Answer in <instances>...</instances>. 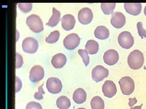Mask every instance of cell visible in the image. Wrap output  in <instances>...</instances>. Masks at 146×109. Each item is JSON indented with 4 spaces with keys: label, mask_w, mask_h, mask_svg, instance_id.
Wrapping results in <instances>:
<instances>
[{
    "label": "cell",
    "mask_w": 146,
    "mask_h": 109,
    "mask_svg": "<svg viewBox=\"0 0 146 109\" xmlns=\"http://www.w3.org/2000/svg\"><path fill=\"white\" fill-rule=\"evenodd\" d=\"M44 76V68L41 66L36 65L33 67L29 73L30 81L32 83H36L43 79Z\"/></svg>",
    "instance_id": "9c48e42d"
},
{
    "label": "cell",
    "mask_w": 146,
    "mask_h": 109,
    "mask_svg": "<svg viewBox=\"0 0 146 109\" xmlns=\"http://www.w3.org/2000/svg\"><path fill=\"white\" fill-rule=\"evenodd\" d=\"M129 105L130 107L133 106H134L135 104H136L137 102V99H136L135 97L133 98V99L129 98Z\"/></svg>",
    "instance_id": "1f68e13d"
},
{
    "label": "cell",
    "mask_w": 146,
    "mask_h": 109,
    "mask_svg": "<svg viewBox=\"0 0 146 109\" xmlns=\"http://www.w3.org/2000/svg\"><path fill=\"white\" fill-rule=\"evenodd\" d=\"M26 109H42V107L39 103L31 101L27 104Z\"/></svg>",
    "instance_id": "f1b7e54d"
},
{
    "label": "cell",
    "mask_w": 146,
    "mask_h": 109,
    "mask_svg": "<svg viewBox=\"0 0 146 109\" xmlns=\"http://www.w3.org/2000/svg\"><path fill=\"white\" fill-rule=\"evenodd\" d=\"M52 15L48 22L46 24L47 26L51 27L56 26L59 22L60 20V13L54 7L53 8Z\"/></svg>",
    "instance_id": "d6986e66"
},
{
    "label": "cell",
    "mask_w": 146,
    "mask_h": 109,
    "mask_svg": "<svg viewBox=\"0 0 146 109\" xmlns=\"http://www.w3.org/2000/svg\"><path fill=\"white\" fill-rule=\"evenodd\" d=\"M102 92L105 96L108 98L113 97L117 93L116 85L113 81H106L102 86Z\"/></svg>",
    "instance_id": "8fae6325"
},
{
    "label": "cell",
    "mask_w": 146,
    "mask_h": 109,
    "mask_svg": "<svg viewBox=\"0 0 146 109\" xmlns=\"http://www.w3.org/2000/svg\"><path fill=\"white\" fill-rule=\"evenodd\" d=\"M143 106V104H142L141 106H135L134 108H131L130 109H142V107Z\"/></svg>",
    "instance_id": "d6a6232c"
},
{
    "label": "cell",
    "mask_w": 146,
    "mask_h": 109,
    "mask_svg": "<svg viewBox=\"0 0 146 109\" xmlns=\"http://www.w3.org/2000/svg\"><path fill=\"white\" fill-rule=\"evenodd\" d=\"M58 108L60 109H68L71 106V102L67 97L60 96L58 98L56 102Z\"/></svg>",
    "instance_id": "44dd1931"
},
{
    "label": "cell",
    "mask_w": 146,
    "mask_h": 109,
    "mask_svg": "<svg viewBox=\"0 0 146 109\" xmlns=\"http://www.w3.org/2000/svg\"><path fill=\"white\" fill-rule=\"evenodd\" d=\"M85 47L89 54H96L99 50V44L98 42L94 40H90L86 43Z\"/></svg>",
    "instance_id": "ffe728a7"
},
{
    "label": "cell",
    "mask_w": 146,
    "mask_h": 109,
    "mask_svg": "<svg viewBox=\"0 0 146 109\" xmlns=\"http://www.w3.org/2000/svg\"><path fill=\"white\" fill-rule=\"evenodd\" d=\"M26 24L30 29L35 33H39L44 30L42 20L35 14H32L27 18Z\"/></svg>",
    "instance_id": "7a4b0ae2"
},
{
    "label": "cell",
    "mask_w": 146,
    "mask_h": 109,
    "mask_svg": "<svg viewBox=\"0 0 146 109\" xmlns=\"http://www.w3.org/2000/svg\"><path fill=\"white\" fill-rule=\"evenodd\" d=\"M19 9L24 13H28L32 9L31 3H19L18 4Z\"/></svg>",
    "instance_id": "d4e9b609"
},
{
    "label": "cell",
    "mask_w": 146,
    "mask_h": 109,
    "mask_svg": "<svg viewBox=\"0 0 146 109\" xmlns=\"http://www.w3.org/2000/svg\"><path fill=\"white\" fill-rule=\"evenodd\" d=\"M110 32L108 29L104 26L97 27L94 32V35L97 39L104 40L109 37Z\"/></svg>",
    "instance_id": "ac0fdd59"
},
{
    "label": "cell",
    "mask_w": 146,
    "mask_h": 109,
    "mask_svg": "<svg viewBox=\"0 0 146 109\" xmlns=\"http://www.w3.org/2000/svg\"><path fill=\"white\" fill-rule=\"evenodd\" d=\"M115 6V3H102L101 7L104 14L108 15L113 13Z\"/></svg>",
    "instance_id": "603a6c76"
},
{
    "label": "cell",
    "mask_w": 146,
    "mask_h": 109,
    "mask_svg": "<svg viewBox=\"0 0 146 109\" xmlns=\"http://www.w3.org/2000/svg\"><path fill=\"white\" fill-rule=\"evenodd\" d=\"M22 48L24 52L33 54L37 51L38 43L37 40L33 37H27L23 41Z\"/></svg>",
    "instance_id": "5b68a950"
},
{
    "label": "cell",
    "mask_w": 146,
    "mask_h": 109,
    "mask_svg": "<svg viewBox=\"0 0 146 109\" xmlns=\"http://www.w3.org/2000/svg\"><path fill=\"white\" fill-rule=\"evenodd\" d=\"M16 92L17 93L20 90L22 87L21 81L17 76L16 77Z\"/></svg>",
    "instance_id": "4dcf8cb0"
},
{
    "label": "cell",
    "mask_w": 146,
    "mask_h": 109,
    "mask_svg": "<svg viewBox=\"0 0 146 109\" xmlns=\"http://www.w3.org/2000/svg\"><path fill=\"white\" fill-rule=\"evenodd\" d=\"M141 3H125L124 8L129 14L134 16H138L142 10Z\"/></svg>",
    "instance_id": "9a60e30c"
},
{
    "label": "cell",
    "mask_w": 146,
    "mask_h": 109,
    "mask_svg": "<svg viewBox=\"0 0 146 109\" xmlns=\"http://www.w3.org/2000/svg\"><path fill=\"white\" fill-rule=\"evenodd\" d=\"M94 15L90 9L85 7L79 11L78 14L79 22L83 25L90 24L93 20Z\"/></svg>",
    "instance_id": "30bf717a"
},
{
    "label": "cell",
    "mask_w": 146,
    "mask_h": 109,
    "mask_svg": "<svg viewBox=\"0 0 146 109\" xmlns=\"http://www.w3.org/2000/svg\"><path fill=\"white\" fill-rule=\"evenodd\" d=\"M105 64L108 66H113L117 64L119 60V54L114 49H110L105 52L103 57Z\"/></svg>",
    "instance_id": "7c38bea8"
},
{
    "label": "cell",
    "mask_w": 146,
    "mask_h": 109,
    "mask_svg": "<svg viewBox=\"0 0 146 109\" xmlns=\"http://www.w3.org/2000/svg\"><path fill=\"white\" fill-rule=\"evenodd\" d=\"M60 36L59 32L58 30H55L51 32L48 36L46 37L45 41L48 43H54L58 41Z\"/></svg>",
    "instance_id": "cb8c5ba5"
},
{
    "label": "cell",
    "mask_w": 146,
    "mask_h": 109,
    "mask_svg": "<svg viewBox=\"0 0 146 109\" xmlns=\"http://www.w3.org/2000/svg\"><path fill=\"white\" fill-rule=\"evenodd\" d=\"M144 14H145V16H146V6H145V9H144Z\"/></svg>",
    "instance_id": "836d02e7"
},
{
    "label": "cell",
    "mask_w": 146,
    "mask_h": 109,
    "mask_svg": "<svg viewBox=\"0 0 146 109\" xmlns=\"http://www.w3.org/2000/svg\"><path fill=\"white\" fill-rule=\"evenodd\" d=\"M44 85V84H43L42 85L39 86L38 88V91L35 93L34 98L37 100H40L43 99V95L45 93L43 89V86Z\"/></svg>",
    "instance_id": "4316f807"
},
{
    "label": "cell",
    "mask_w": 146,
    "mask_h": 109,
    "mask_svg": "<svg viewBox=\"0 0 146 109\" xmlns=\"http://www.w3.org/2000/svg\"><path fill=\"white\" fill-rule=\"evenodd\" d=\"M76 20L74 17L71 14H66L62 18V27L66 31H70L74 28Z\"/></svg>",
    "instance_id": "5bb4252c"
},
{
    "label": "cell",
    "mask_w": 146,
    "mask_h": 109,
    "mask_svg": "<svg viewBox=\"0 0 146 109\" xmlns=\"http://www.w3.org/2000/svg\"><path fill=\"white\" fill-rule=\"evenodd\" d=\"M23 57L21 54L18 53H16V68H21L23 65Z\"/></svg>",
    "instance_id": "f546056e"
},
{
    "label": "cell",
    "mask_w": 146,
    "mask_h": 109,
    "mask_svg": "<svg viewBox=\"0 0 146 109\" xmlns=\"http://www.w3.org/2000/svg\"><path fill=\"white\" fill-rule=\"evenodd\" d=\"M118 40L120 45L125 49H129L134 44L133 37L129 32L124 31L120 33Z\"/></svg>",
    "instance_id": "277c9868"
},
{
    "label": "cell",
    "mask_w": 146,
    "mask_h": 109,
    "mask_svg": "<svg viewBox=\"0 0 146 109\" xmlns=\"http://www.w3.org/2000/svg\"><path fill=\"white\" fill-rule=\"evenodd\" d=\"M137 27L139 36H141L142 39H143L144 37L146 38V30L143 28V24L141 22H138Z\"/></svg>",
    "instance_id": "83f0119b"
},
{
    "label": "cell",
    "mask_w": 146,
    "mask_h": 109,
    "mask_svg": "<svg viewBox=\"0 0 146 109\" xmlns=\"http://www.w3.org/2000/svg\"><path fill=\"white\" fill-rule=\"evenodd\" d=\"M46 87L50 93L55 94L61 92L62 89V84L61 81L58 78L50 77L47 80Z\"/></svg>",
    "instance_id": "8992f818"
},
{
    "label": "cell",
    "mask_w": 146,
    "mask_h": 109,
    "mask_svg": "<svg viewBox=\"0 0 146 109\" xmlns=\"http://www.w3.org/2000/svg\"><path fill=\"white\" fill-rule=\"evenodd\" d=\"M80 38L77 34L72 33L68 35L63 40V45L66 49L72 50L78 47Z\"/></svg>",
    "instance_id": "ba28073f"
},
{
    "label": "cell",
    "mask_w": 146,
    "mask_h": 109,
    "mask_svg": "<svg viewBox=\"0 0 146 109\" xmlns=\"http://www.w3.org/2000/svg\"><path fill=\"white\" fill-rule=\"evenodd\" d=\"M127 62L131 68L134 70L139 69L143 65V54L138 50H135L131 52L129 55Z\"/></svg>",
    "instance_id": "6da1fadb"
},
{
    "label": "cell",
    "mask_w": 146,
    "mask_h": 109,
    "mask_svg": "<svg viewBox=\"0 0 146 109\" xmlns=\"http://www.w3.org/2000/svg\"><path fill=\"white\" fill-rule=\"evenodd\" d=\"M121 91L123 94L129 95L133 93L135 89V84L133 79L129 76H125L119 82Z\"/></svg>",
    "instance_id": "3957f363"
},
{
    "label": "cell",
    "mask_w": 146,
    "mask_h": 109,
    "mask_svg": "<svg viewBox=\"0 0 146 109\" xmlns=\"http://www.w3.org/2000/svg\"><path fill=\"white\" fill-rule=\"evenodd\" d=\"M67 62L66 56L63 53H59L54 55L51 60V64L55 68H61Z\"/></svg>",
    "instance_id": "2e32d148"
},
{
    "label": "cell",
    "mask_w": 146,
    "mask_h": 109,
    "mask_svg": "<svg viewBox=\"0 0 146 109\" xmlns=\"http://www.w3.org/2000/svg\"><path fill=\"white\" fill-rule=\"evenodd\" d=\"M86 97L87 95L86 91L80 88L77 89L73 94V100L76 104H83L86 101Z\"/></svg>",
    "instance_id": "e0dca14e"
},
{
    "label": "cell",
    "mask_w": 146,
    "mask_h": 109,
    "mask_svg": "<svg viewBox=\"0 0 146 109\" xmlns=\"http://www.w3.org/2000/svg\"><path fill=\"white\" fill-rule=\"evenodd\" d=\"M110 22L115 28H122L126 23L125 16L121 12H115L112 14Z\"/></svg>",
    "instance_id": "4fadbf2b"
},
{
    "label": "cell",
    "mask_w": 146,
    "mask_h": 109,
    "mask_svg": "<svg viewBox=\"0 0 146 109\" xmlns=\"http://www.w3.org/2000/svg\"><path fill=\"white\" fill-rule=\"evenodd\" d=\"M78 53L82 58L83 62L85 66H87L89 65V62H90V59L88 55V52L86 50L80 49L78 50Z\"/></svg>",
    "instance_id": "484cf974"
},
{
    "label": "cell",
    "mask_w": 146,
    "mask_h": 109,
    "mask_svg": "<svg viewBox=\"0 0 146 109\" xmlns=\"http://www.w3.org/2000/svg\"><path fill=\"white\" fill-rule=\"evenodd\" d=\"M91 106L92 109H104V102L99 96L94 97L91 99Z\"/></svg>",
    "instance_id": "7402d4cb"
},
{
    "label": "cell",
    "mask_w": 146,
    "mask_h": 109,
    "mask_svg": "<svg viewBox=\"0 0 146 109\" xmlns=\"http://www.w3.org/2000/svg\"><path fill=\"white\" fill-rule=\"evenodd\" d=\"M77 109H86L84 108H78Z\"/></svg>",
    "instance_id": "e575fe53"
},
{
    "label": "cell",
    "mask_w": 146,
    "mask_h": 109,
    "mask_svg": "<svg viewBox=\"0 0 146 109\" xmlns=\"http://www.w3.org/2000/svg\"><path fill=\"white\" fill-rule=\"evenodd\" d=\"M109 75V71L103 66L98 65L93 69L92 71V78L96 83L102 81Z\"/></svg>",
    "instance_id": "52a82bcc"
}]
</instances>
